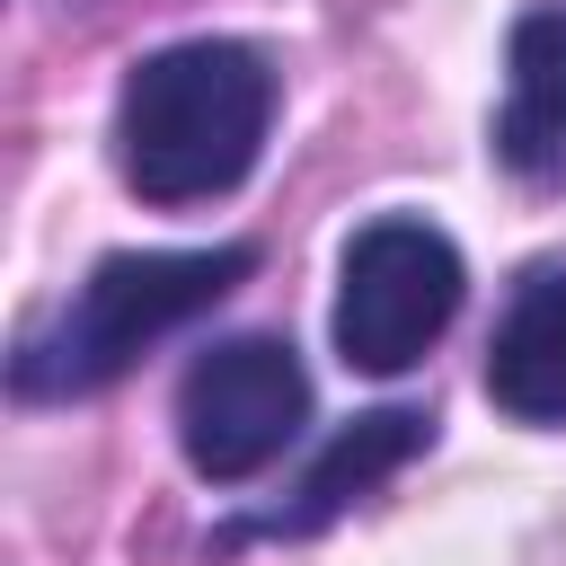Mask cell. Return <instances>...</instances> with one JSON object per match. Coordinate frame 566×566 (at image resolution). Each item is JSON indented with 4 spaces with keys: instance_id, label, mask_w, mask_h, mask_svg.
Listing matches in <instances>:
<instances>
[{
    "instance_id": "cell-1",
    "label": "cell",
    "mask_w": 566,
    "mask_h": 566,
    "mask_svg": "<svg viewBox=\"0 0 566 566\" xmlns=\"http://www.w3.org/2000/svg\"><path fill=\"white\" fill-rule=\"evenodd\" d=\"M274 124V71L256 44L230 35H195V44H159L124 71L115 97V168L142 203H212L230 195Z\"/></svg>"
},
{
    "instance_id": "cell-2",
    "label": "cell",
    "mask_w": 566,
    "mask_h": 566,
    "mask_svg": "<svg viewBox=\"0 0 566 566\" xmlns=\"http://www.w3.org/2000/svg\"><path fill=\"white\" fill-rule=\"evenodd\" d=\"M248 274H256V248H124V256H97V274L62 301V318L18 345L9 380H18V398H88V389L124 380L159 336H177L186 318L230 301Z\"/></svg>"
},
{
    "instance_id": "cell-3",
    "label": "cell",
    "mask_w": 566,
    "mask_h": 566,
    "mask_svg": "<svg viewBox=\"0 0 566 566\" xmlns=\"http://www.w3.org/2000/svg\"><path fill=\"white\" fill-rule=\"evenodd\" d=\"M460 248L433 230V221H416V212H380V221H363L354 239H345V265H336V354H345V371H371V380H389V371H407V363H424V345L460 318Z\"/></svg>"
},
{
    "instance_id": "cell-4",
    "label": "cell",
    "mask_w": 566,
    "mask_h": 566,
    "mask_svg": "<svg viewBox=\"0 0 566 566\" xmlns=\"http://www.w3.org/2000/svg\"><path fill=\"white\" fill-rule=\"evenodd\" d=\"M301 424H310V371L283 336L203 345L177 380V442H186V469L212 486L274 469L301 442Z\"/></svg>"
},
{
    "instance_id": "cell-5",
    "label": "cell",
    "mask_w": 566,
    "mask_h": 566,
    "mask_svg": "<svg viewBox=\"0 0 566 566\" xmlns=\"http://www.w3.org/2000/svg\"><path fill=\"white\" fill-rule=\"evenodd\" d=\"M486 398L513 424H566V256L522 265L486 336Z\"/></svg>"
},
{
    "instance_id": "cell-6",
    "label": "cell",
    "mask_w": 566,
    "mask_h": 566,
    "mask_svg": "<svg viewBox=\"0 0 566 566\" xmlns=\"http://www.w3.org/2000/svg\"><path fill=\"white\" fill-rule=\"evenodd\" d=\"M424 433H433V416H416V407H380V416H354L327 451H318V469L292 486V504H274V513H256V522H239L230 539H310V531H327L345 504H363L389 469H407L416 451H424Z\"/></svg>"
},
{
    "instance_id": "cell-7",
    "label": "cell",
    "mask_w": 566,
    "mask_h": 566,
    "mask_svg": "<svg viewBox=\"0 0 566 566\" xmlns=\"http://www.w3.org/2000/svg\"><path fill=\"white\" fill-rule=\"evenodd\" d=\"M495 159L531 186H566V9H539L513 27Z\"/></svg>"
}]
</instances>
